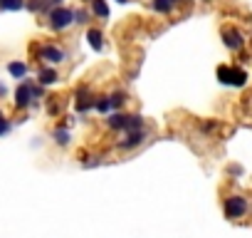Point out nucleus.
<instances>
[{
  "instance_id": "nucleus-1",
  "label": "nucleus",
  "mask_w": 252,
  "mask_h": 238,
  "mask_svg": "<svg viewBox=\"0 0 252 238\" xmlns=\"http://www.w3.org/2000/svg\"><path fill=\"white\" fill-rule=\"evenodd\" d=\"M247 208H250V203H247V198H245V196H240V194H232V196H227V198L222 201L225 218H230V221L242 218V216L247 213Z\"/></svg>"
},
{
  "instance_id": "nucleus-2",
  "label": "nucleus",
  "mask_w": 252,
  "mask_h": 238,
  "mask_svg": "<svg viewBox=\"0 0 252 238\" xmlns=\"http://www.w3.org/2000/svg\"><path fill=\"white\" fill-rule=\"evenodd\" d=\"M47 18H50V30H55V33H62V30H67L72 25V10L64 8V5L52 8L47 13Z\"/></svg>"
},
{
  "instance_id": "nucleus-3",
  "label": "nucleus",
  "mask_w": 252,
  "mask_h": 238,
  "mask_svg": "<svg viewBox=\"0 0 252 238\" xmlns=\"http://www.w3.org/2000/svg\"><path fill=\"white\" fill-rule=\"evenodd\" d=\"M37 55L47 65H60V62L67 60V52L62 47H57V45H42V47H37Z\"/></svg>"
},
{
  "instance_id": "nucleus-4",
  "label": "nucleus",
  "mask_w": 252,
  "mask_h": 238,
  "mask_svg": "<svg viewBox=\"0 0 252 238\" xmlns=\"http://www.w3.org/2000/svg\"><path fill=\"white\" fill-rule=\"evenodd\" d=\"M15 107L18 109H28L32 102H35V97H32V79H25L23 84H18V89H15Z\"/></svg>"
},
{
  "instance_id": "nucleus-5",
  "label": "nucleus",
  "mask_w": 252,
  "mask_h": 238,
  "mask_svg": "<svg viewBox=\"0 0 252 238\" xmlns=\"http://www.w3.org/2000/svg\"><path fill=\"white\" fill-rule=\"evenodd\" d=\"M144 142H146V132H144V129H139V132H129L124 139L116 142V149H121V152H134V149H139Z\"/></svg>"
},
{
  "instance_id": "nucleus-6",
  "label": "nucleus",
  "mask_w": 252,
  "mask_h": 238,
  "mask_svg": "<svg viewBox=\"0 0 252 238\" xmlns=\"http://www.w3.org/2000/svg\"><path fill=\"white\" fill-rule=\"evenodd\" d=\"M222 42L227 50H242L245 47V35L237 30V28H222Z\"/></svg>"
},
{
  "instance_id": "nucleus-7",
  "label": "nucleus",
  "mask_w": 252,
  "mask_h": 238,
  "mask_svg": "<svg viewBox=\"0 0 252 238\" xmlns=\"http://www.w3.org/2000/svg\"><path fill=\"white\" fill-rule=\"evenodd\" d=\"M62 0H28L25 8H30L32 13H50L52 8H60Z\"/></svg>"
},
{
  "instance_id": "nucleus-8",
  "label": "nucleus",
  "mask_w": 252,
  "mask_h": 238,
  "mask_svg": "<svg viewBox=\"0 0 252 238\" xmlns=\"http://www.w3.org/2000/svg\"><path fill=\"white\" fill-rule=\"evenodd\" d=\"M57 79H60L57 70H52V67H40V70H37V82H40L42 87H50V84H55Z\"/></svg>"
},
{
  "instance_id": "nucleus-9",
  "label": "nucleus",
  "mask_w": 252,
  "mask_h": 238,
  "mask_svg": "<svg viewBox=\"0 0 252 238\" xmlns=\"http://www.w3.org/2000/svg\"><path fill=\"white\" fill-rule=\"evenodd\" d=\"M126 117H129V114H124V112H114V114H109L106 127H109V129H116V132H124V129H126Z\"/></svg>"
},
{
  "instance_id": "nucleus-10",
  "label": "nucleus",
  "mask_w": 252,
  "mask_h": 238,
  "mask_svg": "<svg viewBox=\"0 0 252 238\" xmlns=\"http://www.w3.org/2000/svg\"><path fill=\"white\" fill-rule=\"evenodd\" d=\"M151 8L156 13H161V15H168L176 8V0H151Z\"/></svg>"
},
{
  "instance_id": "nucleus-11",
  "label": "nucleus",
  "mask_w": 252,
  "mask_h": 238,
  "mask_svg": "<svg viewBox=\"0 0 252 238\" xmlns=\"http://www.w3.org/2000/svg\"><path fill=\"white\" fill-rule=\"evenodd\" d=\"M52 139H55V144H60V147H67L72 137H69V129H67L64 124H60V127L52 132Z\"/></svg>"
},
{
  "instance_id": "nucleus-12",
  "label": "nucleus",
  "mask_w": 252,
  "mask_h": 238,
  "mask_svg": "<svg viewBox=\"0 0 252 238\" xmlns=\"http://www.w3.org/2000/svg\"><path fill=\"white\" fill-rule=\"evenodd\" d=\"M144 129V117L141 114H129L126 117V129L124 132H139Z\"/></svg>"
},
{
  "instance_id": "nucleus-13",
  "label": "nucleus",
  "mask_w": 252,
  "mask_h": 238,
  "mask_svg": "<svg viewBox=\"0 0 252 238\" xmlns=\"http://www.w3.org/2000/svg\"><path fill=\"white\" fill-rule=\"evenodd\" d=\"M92 15L106 20L109 18V5H106V0H92Z\"/></svg>"
},
{
  "instance_id": "nucleus-14",
  "label": "nucleus",
  "mask_w": 252,
  "mask_h": 238,
  "mask_svg": "<svg viewBox=\"0 0 252 238\" xmlns=\"http://www.w3.org/2000/svg\"><path fill=\"white\" fill-rule=\"evenodd\" d=\"M247 84V72L242 67H232V79H230V87H245Z\"/></svg>"
},
{
  "instance_id": "nucleus-15",
  "label": "nucleus",
  "mask_w": 252,
  "mask_h": 238,
  "mask_svg": "<svg viewBox=\"0 0 252 238\" xmlns=\"http://www.w3.org/2000/svg\"><path fill=\"white\" fill-rule=\"evenodd\" d=\"M87 38H89V45H92L94 50H104V35H101L96 28H92V30L87 33Z\"/></svg>"
},
{
  "instance_id": "nucleus-16",
  "label": "nucleus",
  "mask_w": 252,
  "mask_h": 238,
  "mask_svg": "<svg viewBox=\"0 0 252 238\" xmlns=\"http://www.w3.org/2000/svg\"><path fill=\"white\" fill-rule=\"evenodd\" d=\"M25 3H28V0H0V10H10V13H15V10H23Z\"/></svg>"
},
{
  "instance_id": "nucleus-17",
  "label": "nucleus",
  "mask_w": 252,
  "mask_h": 238,
  "mask_svg": "<svg viewBox=\"0 0 252 238\" xmlns=\"http://www.w3.org/2000/svg\"><path fill=\"white\" fill-rule=\"evenodd\" d=\"M8 72H10L13 77L25 79V75H28V65H25V62H10V65H8Z\"/></svg>"
},
{
  "instance_id": "nucleus-18",
  "label": "nucleus",
  "mask_w": 252,
  "mask_h": 238,
  "mask_svg": "<svg viewBox=\"0 0 252 238\" xmlns=\"http://www.w3.org/2000/svg\"><path fill=\"white\" fill-rule=\"evenodd\" d=\"M89 18H92V13H89V10H84V8L72 10V23H77V25H87V23H89Z\"/></svg>"
},
{
  "instance_id": "nucleus-19",
  "label": "nucleus",
  "mask_w": 252,
  "mask_h": 238,
  "mask_svg": "<svg viewBox=\"0 0 252 238\" xmlns=\"http://www.w3.org/2000/svg\"><path fill=\"white\" fill-rule=\"evenodd\" d=\"M218 79H220V84H230V79H232V67H230V65H220V67H218Z\"/></svg>"
},
{
  "instance_id": "nucleus-20",
  "label": "nucleus",
  "mask_w": 252,
  "mask_h": 238,
  "mask_svg": "<svg viewBox=\"0 0 252 238\" xmlns=\"http://www.w3.org/2000/svg\"><path fill=\"white\" fill-rule=\"evenodd\" d=\"M109 102H111V109L121 112V107L126 104V94L124 92H114V94H109Z\"/></svg>"
},
{
  "instance_id": "nucleus-21",
  "label": "nucleus",
  "mask_w": 252,
  "mask_h": 238,
  "mask_svg": "<svg viewBox=\"0 0 252 238\" xmlns=\"http://www.w3.org/2000/svg\"><path fill=\"white\" fill-rule=\"evenodd\" d=\"M94 109L101 112V114L111 112V102H109V97H94Z\"/></svg>"
},
{
  "instance_id": "nucleus-22",
  "label": "nucleus",
  "mask_w": 252,
  "mask_h": 238,
  "mask_svg": "<svg viewBox=\"0 0 252 238\" xmlns=\"http://www.w3.org/2000/svg\"><path fill=\"white\" fill-rule=\"evenodd\" d=\"M10 127H13V124L8 122V119H5V114L0 112V137H5V134L10 132Z\"/></svg>"
},
{
  "instance_id": "nucleus-23",
  "label": "nucleus",
  "mask_w": 252,
  "mask_h": 238,
  "mask_svg": "<svg viewBox=\"0 0 252 238\" xmlns=\"http://www.w3.org/2000/svg\"><path fill=\"white\" fill-rule=\"evenodd\" d=\"M227 171H230V174H235V176H240V174H242V169H240V166H230Z\"/></svg>"
},
{
  "instance_id": "nucleus-24",
  "label": "nucleus",
  "mask_w": 252,
  "mask_h": 238,
  "mask_svg": "<svg viewBox=\"0 0 252 238\" xmlns=\"http://www.w3.org/2000/svg\"><path fill=\"white\" fill-rule=\"evenodd\" d=\"M5 94H8V87H5V84H0V97H5Z\"/></svg>"
},
{
  "instance_id": "nucleus-25",
  "label": "nucleus",
  "mask_w": 252,
  "mask_h": 238,
  "mask_svg": "<svg viewBox=\"0 0 252 238\" xmlns=\"http://www.w3.org/2000/svg\"><path fill=\"white\" fill-rule=\"evenodd\" d=\"M116 3H129V0H116Z\"/></svg>"
}]
</instances>
